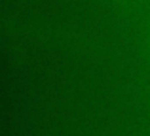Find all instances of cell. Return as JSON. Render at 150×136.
I'll list each match as a JSON object with an SVG mask.
<instances>
[]
</instances>
